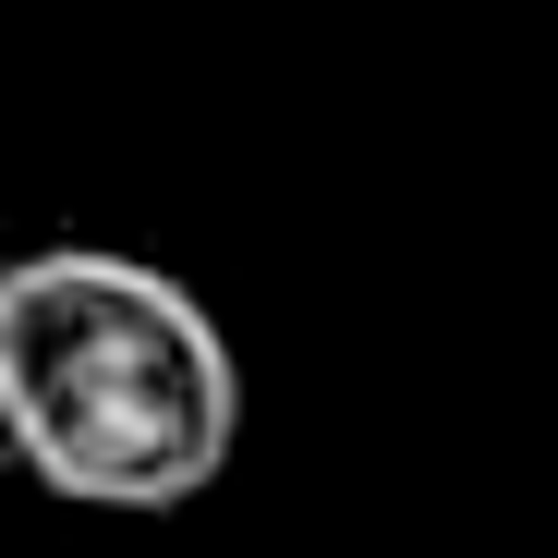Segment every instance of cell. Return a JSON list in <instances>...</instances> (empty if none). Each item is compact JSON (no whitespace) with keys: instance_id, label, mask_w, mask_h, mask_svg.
Listing matches in <instances>:
<instances>
[{"instance_id":"1","label":"cell","mask_w":558,"mask_h":558,"mask_svg":"<svg viewBox=\"0 0 558 558\" xmlns=\"http://www.w3.org/2000/svg\"><path fill=\"white\" fill-rule=\"evenodd\" d=\"M0 449L73 510H182L243 449L231 328L170 267L37 243L0 267Z\"/></svg>"}]
</instances>
